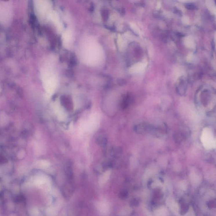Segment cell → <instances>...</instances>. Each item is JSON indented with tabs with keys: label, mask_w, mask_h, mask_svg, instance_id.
<instances>
[{
	"label": "cell",
	"mask_w": 216,
	"mask_h": 216,
	"mask_svg": "<svg viewBox=\"0 0 216 216\" xmlns=\"http://www.w3.org/2000/svg\"><path fill=\"white\" fill-rule=\"evenodd\" d=\"M95 45L92 41L89 40H85L81 46V56L83 61L88 64H92L95 61Z\"/></svg>",
	"instance_id": "1"
},
{
	"label": "cell",
	"mask_w": 216,
	"mask_h": 216,
	"mask_svg": "<svg viewBox=\"0 0 216 216\" xmlns=\"http://www.w3.org/2000/svg\"><path fill=\"white\" fill-rule=\"evenodd\" d=\"M41 77L43 84L48 88H52L56 85L57 77L53 68L50 64L43 66L41 71Z\"/></svg>",
	"instance_id": "2"
},
{
	"label": "cell",
	"mask_w": 216,
	"mask_h": 216,
	"mask_svg": "<svg viewBox=\"0 0 216 216\" xmlns=\"http://www.w3.org/2000/svg\"><path fill=\"white\" fill-rule=\"evenodd\" d=\"M202 144L206 149L208 150L213 149L216 146V141L211 129L205 128L202 131L201 136Z\"/></svg>",
	"instance_id": "3"
},
{
	"label": "cell",
	"mask_w": 216,
	"mask_h": 216,
	"mask_svg": "<svg viewBox=\"0 0 216 216\" xmlns=\"http://www.w3.org/2000/svg\"><path fill=\"white\" fill-rule=\"evenodd\" d=\"M35 7L37 14L42 17H49L51 14V5L50 3L44 1H36Z\"/></svg>",
	"instance_id": "4"
},
{
	"label": "cell",
	"mask_w": 216,
	"mask_h": 216,
	"mask_svg": "<svg viewBox=\"0 0 216 216\" xmlns=\"http://www.w3.org/2000/svg\"><path fill=\"white\" fill-rule=\"evenodd\" d=\"M0 6V18L2 23L8 24L11 20L12 10L8 2H2Z\"/></svg>",
	"instance_id": "5"
},
{
	"label": "cell",
	"mask_w": 216,
	"mask_h": 216,
	"mask_svg": "<svg viewBox=\"0 0 216 216\" xmlns=\"http://www.w3.org/2000/svg\"><path fill=\"white\" fill-rule=\"evenodd\" d=\"M61 103L62 105L66 109L67 111H71L73 109V105L69 100L68 99H61Z\"/></svg>",
	"instance_id": "6"
},
{
	"label": "cell",
	"mask_w": 216,
	"mask_h": 216,
	"mask_svg": "<svg viewBox=\"0 0 216 216\" xmlns=\"http://www.w3.org/2000/svg\"><path fill=\"white\" fill-rule=\"evenodd\" d=\"M136 128L137 132L139 133H146L150 130V127L147 124H140Z\"/></svg>",
	"instance_id": "7"
},
{
	"label": "cell",
	"mask_w": 216,
	"mask_h": 216,
	"mask_svg": "<svg viewBox=\"0 0 216 216\" xmlns=\"http://www.w3.org/2000/svg\"><path fill=\"white\" fill-rule=\"evenodd\" d=\"M63 37V41L66 44H68L70 42L71 37H72L71 33L69 31H66L64 34Z\"/></svg>",
	"instance_id": "8"
},
{
	"label": "cell",
	"mask_w": 216,
	"mask_h": 216,
	"mask_svg": "<svg viewBox=\"0 0 216 216\" xmlns=\"http://www.w3.org/2000/svg\"><path fill=\"white\" fill-rule=\"evenodd\" d=\"M131 98L130 96H127L124 98L122 101V107L123 108H126L127 106L129 105L130 103V101Z\"/></svg>",
	"instance_id": "9"
},
{
	"label": "cell",
	"mask_w": 216,
	"mask_h": 216,
	"mask_svg": "<svg viewBox=\"0 0 216 216\" xmlns=\"http://www.w3.org/2000/svg\"><path fill=\"white\" fill-rule=\"evenodd\" d=\"M108 13L107 10H105L103 12V17L105 20H107L108 18Z\"/></svg>",
	"instance_id": "10"
}]
</instances>
